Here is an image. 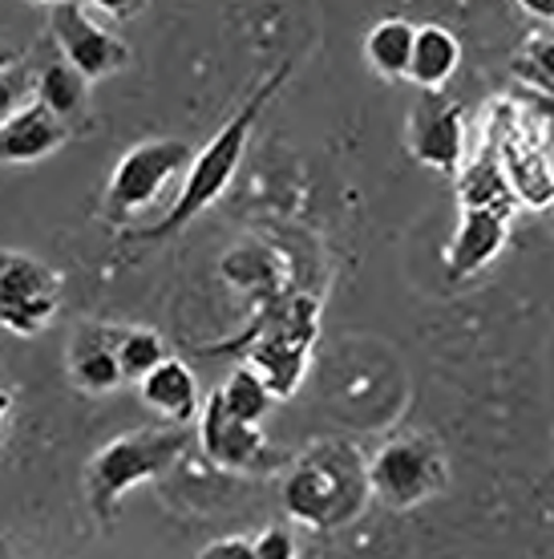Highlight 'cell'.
<instances>
[{"mask_svg": "<svg viewBox=\"0 0 554 559\" xmlns=\"http://www.w3.org/2000/svg\"><path fill=\"white\" fill-rule=\"evenodd\" d=\"M291 73V66L284 61L272 78H267L255 94H251L243 106H239L227 122H222L219 130H215V139L203 146V151L194 154L191 170H186V179H182L179 195H174V203L167 207V215L158 219V224L150 227H138L134 231V239H170L179 236L182 227L191 224V219H198L203 211L215 203V199L231 187V179L239 175V163H243V154H248V142H251V130H255V122H260V114H264V106L279 94V85H284V78Z\"/></svg>", "mask_w": 554, "mask_h": 559, "instance_id": "obj_1", "label": "cell"}, {"mask_svg": "<svg viewBox=\"0 0 554 559\" xmlns=\"http://www.w3.org/2000/svg\"><path fill=\"white\" fill-rule=\"evenodd\" d=\"M369 503L364 459L345 442H316L291 462L284 478V511L312 532H340Z\"/></svg>", "mask_w": 554, "mask_h": 559, "instance_id": "obj_2", "label": "cell"}, {"mask_svg": "<svg viewBox=\"0 0 554 559\" xmlns=\"http://www.w3.org/2000/svg\"><path fill=\"white\" fill-rule=\"evenodd\" d=\"M194 447V426H150V430L118 433L97 447L85 462V499L101 523H113L122 499L134 487L162 478Z\"/></svg>", "mask_w": 554, "mask_h": 559, "instance_id": "obj_3", "label": "cell"}, {"mask_svg": "<svg viewBox=\"0 0 554 559\" xmlns=\"http://www.w3.org/2000/svg\"><path fill=\"white\" fill-rule=\"evenodd\" d=\"M316 329H320L316 296L296 293L267 308L264 317H260V324L243 341H236V345H222V353L227 349L248 353V369L264 381L267 393L279 402V397H291V393L300 390L312 345H316Z\"/></svg>", "mask_w": 554, "mask_h": 559, "instance_id": "obj_4", "label": "cell"}, {"mask_svg": "<svg viewBox=\"0 0 554 559\" xmlns=\"http://www.w3.org/2000/svg\"><path fill=\"white\" fill-rule=\"evenodd\" d=\"M364 478H369V495H376L393 511H409L437 499L449 487V466H445L437 442L421 438V433H405L393 438L364 462Z\"/></svg>", "mask_w": 554, "mask_h": 559, "instance_id": "obj_5", "label": "cell"}, {"mask_svg": "<svg viewBox=\"0 0 554 559\" xmlns=\"http://www.w3.org/2000/svg\"><path fill=\"white\" fill-rule=\"evenodd\" d=\"M194 163V146L179 139H150L122 154V163L113 167L101 199V215L110 224H125L130 215L158 203L170 179H186Z\"/></svg>", "mask_w": 554, "mask_h": 559, "instance_id": "obj_6", "label": "cell"}, {"mask_svg": "<svg viewBox=\"0 0 554 559\" xmlns=\"http://www.w3.org/2000/svg\"><path fill=\"white\" fill-rule=\"evenodd\" d=\"M61 308V276L25 252H0V329L13 336H37Z\"/></svg>", "mask_w": 554, "mask_h": 559, "instance_id": "obj_7", "label": "cell"}, {"mask_svg": "<svg viewBox=\"0 0 554 559\" xmlns=\"http://www.w3.org/2000/svg\"><path fill=\"white\" fill-rule=\"evenodd\" d=\"M45 13H49V33L61 49V61L82 73L85 82L113 78L118 70L130 66V45L118 41L110 28L97 25L89 16V4L53 0V4H45Z\"/></svg>", "mask_w": 554, "mask_h": 559, "instance_id": "obj_8", "label": "cell"}, {"mask_svg": "<svg viewBox=\"0 0 554 559\" xmlns=\"http://www.w3.org/2000/svg\"><path fill=\"white\" fill-rule=\"evenodd\" d=\"M194 442L207 454V462L222 471H260L267 462V438L260 426H243L222 409L219 390L210 393L198 406V426H194Z\"/></svg>", "mask_w": 554, "mask_h": 559, "instance_id": "obj_9", "label": "cell"}, {"mask_svg": "<svg viewBox=\"0 0 554 559\" xmlns=\"http://www.w3.org/2000/svg\"><path fill=\"white\" fill-rule=\"evenodd\" d=\"M409 151L421 167H433L442 175H458L466 158V114L458 102H430L417 106Z\"/></svg>", "mask_w": 554, "mask_h": 559, "instance_id": "obj_10", "label": "cell"}, {"mask_svg": "<svg viewBox=\"0 0 554 559\" xmlns=\"http://www.w3.org/2000/svg\"><path fill=\"white\" fill-rule=\"evenodd\" d=\"M142 402L167 421V426H191L198 418V381H194L191 365L179 361V357H167V361L150 369L146 378L138 381Z\"/></svg>", "mask_w": 554, "mask_h": 559, "instance_id": "obj_11", "label": "cell"}, {"mask_svg": "<svg viewBox=\"0 0 554 559\" xmlns=\"http://www.w3.org/2000/svg\"><path fill=\"white\" fill-rule=\"evenodd\" d=\"M502 248H506V219L490 215V211H461L454 243L445 252V276L449 280L473 276L478 267L494 264Z\"/></svg>", "mask_w": 554, "mask_h": 559, "instance_id": "obj_12", "label": "cell"}, {"mask_svg": "<svg viewBox=\"0 0 554 559\" xmlns=\"http://www.w3.org/2000/svg\"><path fill=\"white\" fill-rule=\"evenodd\" d=\"M70 130L57 122L53 114H45L37 102H28L21 110L0 122V167L4 163H37L49 158L57 146H65Z\"/></svg>", "mask_w": 554, "mask_h": 559, "instance_id": "obj_13", "label": "cell"}, {"mask_svg": "<svg viewBox=\"0 0 554 559\" xmlns=\"http://www.w3.org/2000/svg\"><path fill=\"white\" fill-rule=\"evenodd\" d=\"M113 336L118 329H82L70 345V378L77 390L85 393H113L118 385H125L113 361Z\"/></svg>", "mask_w": 554, "mask_h": 559, "instance_id": "obj_14", "label": "cell"}, {"mask_svg": "<svg viewBox=\"0 0 554 559\" xmlns=\"http://www.w3.org/2000/svg\"><path fill=\"white\" fill-rule=\"evenodd\" d=\"M461 66V41L445 25H421L413 37V57H409V82L421 90H442Z\"/></svg>", "mask_w": 554, "mask_h": 559, "instance_id": "obj_15", "label": "cell"}, {"mask_svg": "<svg viewBox=\"0 0 554 559\" xmlns=\"http://www.w3.org/2000/svg\"><path fill=\"white\" fill-rule=\"evenodd\" d=\"M33 102L70 130L85 114V106H89V82L77 70H70L65 61H49L41 78L33 82Z\"/></svg>", "mask_w": 554, "mask_h": 559, "instance_id": "obj_16", "label": "cell"}, {"mask_svg": "<svg viewBox=\"0 0 554 559\" xmlns=\"http://www.w3.org/2000/svg\"><path fill=\"white\" fill-rule=\"evenodd\" d=\"M458 199H461V211H490V215H498V219H510L514 207H518L510 182H506L498 158L490 151H485L470 170L458 175Z\"/></svg>", "mask_w": 554, "mask_h": 559, "instance_id": "obj_17", "label": "cell"}, {"mask_svg": "<svg viewBox=\"0 0 554 559\" xmlns=\"http://www.w3.org/2000/svg\"><path fill=\"white\" fill-rule=\"evenodd\" d=\"M413 37H417V25H409V21H401V16L373 25V33L364 37V57H369V66H373L385 82L405 78V73H409V57H413Z\"/></svg>", "mask_w": 554, "mask_h": 559, "instance_id": "obj_18", "label": "cell"}, {"mask_svg": "<svg viewBox=\"0 0 554 559\" xmlns=\"http://www.w3.org/2000/svg\"><path fill=\"white\" fill-rule=\"evenodd\" d=\"M167 341L154 333V329H118L113 336V361H118V373L122 381H134L138 385L150 369L167 361Z\"/></svg>", "mask_w": 554, "mask_h": 559, "instance_id": "obj_19", "label": "cell"}, {"mask_svg": "<svg viewBox=\"0 0 554 559\" xmlns=\"http://www.w3.org/2000/svg\"><path fill=\"white\" fill-rule=\"evenodd\" d=\"M219 397L222 409L236 421H243V426H260L267 418V409L276 406V397L267 393V385L251 373L248 365H239L236 373L227 378V385H219Z\"/></svg>", "mask_w": 554, "mask_h": 559, "instance_id": "obj_20", "label": "cell"}, {"mask_svg": "<svg viewBox=\"0 0 554 559\" xmlns=\"http://www.w3.org/2000/svg\"><path fill=\"white\" fill-rule=\"evenodd\" d=\"M514 73L522 78V82L539 85L542 94H551L554 90V41L551 37H530L518 57H514Z\"/></svg>", "mask_w": 554, "mask_h": 559, "instance_id": "obj_21", "label": "cell"}, {"mask_svg": "<svg viewBox=\"0 0 554 559\" xmlns=\"http://www.w3.org/2000/svg\"><path fill=\"white\" fill-rule=\"evenodd\" d=\"M251 551H255V559H300L296 535L288 527H264L260 539H251Z\"/></svg>", "mask_w": 554, "mask_h": 559, "instance_id": "obj_22", "label": "cell"}, {"mask_svg": "<svg viewBox=\"0 0 554 559\" xmlns=\"http://www.w3.org/2000/svg\"><path fill=\"white\" fill-rule=\"evenodd\" d=\"M28 94H33V78H25V73H0V122H9L21 106H28Z\"/></svg>", "mask_w": 554, "mask_h": 559, "instance_id": "obj_23", "label": "cell"}, {"mask_svg": "<svg viewBox=\"0 0 554 559\" xmlns=\"http://www.w3.org/2000/svg\"><path fill=\"white\" fill-rule=\"evenodd\" d=\"M198 559H255V551H251V539L231 535V539H215V544H207Z\"/></svg>", "mask_w": 554, "mask_h": 559, "instance_id": "obj_24", "label": "cell"}, {"mask_svg": "<svg viewBox=\"0 0 554 559\" xmlns=\"http://www.w3.org/2000/svg\"><path fill=\"white\" fill-rule=\"evenodd\" d=\"M101 9H106V13H113L118 21H125V16H138L146 4H142V0H134V4H101Z\"/></svg>", "mask_w": 554, "mask_h": 559, "instance_id": "obj_25", "label": "cell"}, {"mask_svg": "<svg viewBox=\"0 0 554 559\" xmlns=\"http://www.w3.org/2000/svg\"><path fill=\"white\" fill-rule=\"evenodd\" d=\"M16 61H21V57H16L13 49H9V45H0V73L16 70Z\"/></svg>", "mask_w": 554, "mask_h": 559, "instance_id": "obj_26", "label": "cell"}, {"mask_svg": "<svg viewBox=\"0 0 554 559\" xmlns=\"http://www.w3.org/2000/svg\"><path fill=\"white\" fill-rule=\"evenodd\" d=\"M13 414V393L9 390H0V426H4V418Z\"/></svg>", "mask_w": 554, "mask_h": 559, "instance_id": "obj_27", "label": "cell"}]
</instances>
